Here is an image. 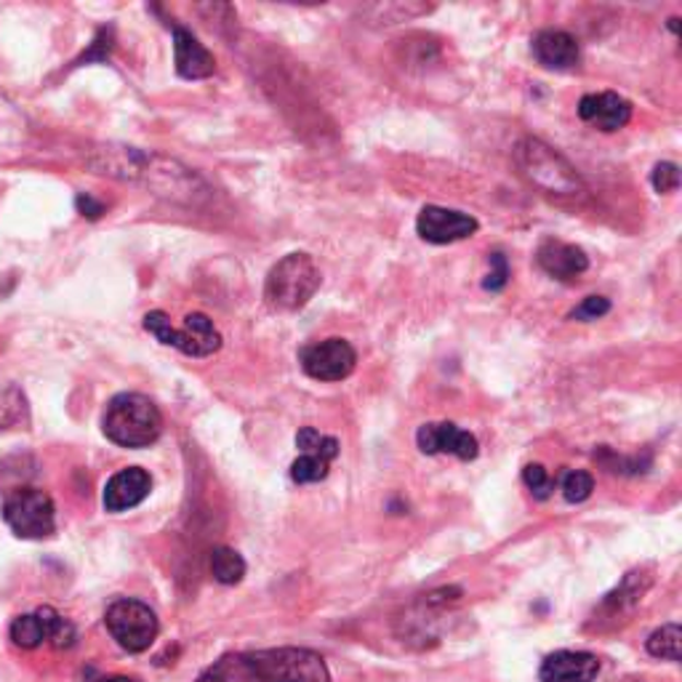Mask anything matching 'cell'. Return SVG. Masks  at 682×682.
Returning a JSON list of instances; mask_svg holds the SVG:
<instances>
[{"label":"cell","mask_w":682,"mask_h":682,"mask_svg":"<svg viewBox=\"0 0 682 682\" xmlns=\"http://www.w3.org/2000/svg\"><path fill=\"white\" fill-rule=\"evenodd\" d=\"M3 520L20 539H48L57 531V509L41 488H20L3 501Z\"/></svg>","instance_id":"cell-8"},{"label":"cell","mask_w":682,"mask_h":682,"mask_svg":"<svg viewBox=\"0 0 682 682\" xmlns=\"http://www.w3.org/2000/svg\"><path fill=\"white\" fill-rule=\"evenodd\" d=\"M600 674L598 656L583 650H557L546 656L539 678L542 682H594Z\"/></svg>","instance_id":"cell-16"},{"label":"cell","mask_w":682,"mask_h":682,"mask_svg":"<svg viewBox=\"0 0 682 682\" xmlns=\"http://www.w3.org/2000/svg\"><path fill=\"white\" fill-rule=\"evenodd\" d=\"M680 20H669V30H672V33H678L680 30V24H678Z\"/></svg>","instance_id":"cell-32"},{"label":"cell","mask_w":682,"mask_h":682,"mask_svg":"<svg viewBox=\"0 0 682 682\" xmlns=\"http://www.w3.org/2000/svg\"><path fill=\"white\" fill-rule=\"evenodd\" d=\"M416 442H419V451L427 453V456L451 453V456L462 459V462H472L477 456V451H481L475 435L451 421L424 424V427H419V432H416Z\"/></svg>","instance_id":"cell-12"},{"label":"cell","mask_w":682,"mask_h":682,"mask_svg":"<svg viewBox=\"0 0 682 682\" xmlns=\"http://www.w3.org/2000/svg\"><path fill=\"white\" fill-rule=\"evenodd\" d=\"M536 262H539V267L550 275V278L563 280V282L581 278V275L589 269V256L583 254V248H579V245L563 243V241H552V238L539 245Z\"/></svg>","instance_id":"cell-15"},{"label":"cell","mask_w":682,"mask_h":682,"mask_svg":"<svg viewBox=\"0 0 682 682\" xmlns=\"http://www.w3.org/2000/svg\"><path fill=\"white\" fill-rule=\"evenodd\" d=\"M522 483H525L528 490L542 501L550 499V494L555 490V481H552L550 472H546L542 464H528L525 470H522Z\"/></svg>","instance_id":"cell-25"},{"label":"cell","mask_w":682,"mask_h":682,"mask_svg":"<svg viewBox=\"0 0 682 682\" xmlns=\"http://www.w3.org/2000/svg\"><path fill=\"white\" fill-rule=\"evenodd\" d=\"M211 574L224 587H235L245 576V560L230 546H217L211 552Z\"/></svg>","instance_id":"cell-19"},{"label":"cell","mask_w":682,"mask_h":682,"mask_svg":"<svg viewBox=\"0 0 682 682\" xmlns=\"http://www.w3.org/2000/svg\"><path fill=\"white\" fill-rule=\"evenodd\" d=\"M100 682H139L137 678H123V674H118V678H104Z\"/></svg>","instance_id":"cell-31"},{"label":"cell","mask_w":682,"mask_h":682,"mask_svg":"<svg viewBox=\"0 0 682 682\" xmlns=\"http://www.w3.org/2000/svg\"><path fill=\"white\" fill-rule=\"evenodd\" d=\"M152 490V477L150 472L141 470V466H128V470H120L118 475H113L104 485V509L107 512H128V509L139 507L141 501L150 496Z\"/></svg>","instance_id":"cell-13"},{"label":"cell","mask_w":682,"mask_h":682,"mask_svg":"<svg viewBox=\"0 0 682 682\" xmlns=\"http://www.w3.org/2000/svg\"><path fill=\"white\" fill-rule=\"evenodd\" d=\"M102 429L120 448H147L163 432L161 408L139 392H120L107 403Z\"/></svg>","instance_id":"cell-2"},{"label":"cell","mask_w":682,"mask_h":682,"mask_svg":"<svg viewBox=\"0 0 682 682\" xmlns=\"http://www.w3.org/2000/svg\"><path fill=\"white\" fill-rule=\"evenodd\" d=\"M594 490V477L583 470H574L563 477V496L565 501L581 504L592 496Z\"/></svg>","instance_id":"cell-24"},{"label":"cell","mask_w":682,"mask_h":682,"mask_svg":"<svg viewBox=\"0 0 682 682\" xmlns=\"http://www.w3.org/2000/svg\"><path fill=\"white\" fill-rule=\"evenodd\" d=\"M22 414H24V397L20 386L0 379V429L20 421Z\"/></svg>","instance_id":"cell-23"},{"label":"cell","mask_w":682,"mask_h":682,"mask_svg":"<svg viewBox=\"0 0 682 682\" xmlns=\"http://www.w3.org/2000/svg\"><path fill=\"white\" fill-rule=\"evenodd\" d=\"M611 312V301L605 297H587L570 312V321H579V323H589V321H598V317L608 315Z\"/></svg>","instance_id":"cell-27"},{"label":"cell","mask_w":682,"mask_h":682,"mask_svg":"<svg viewBox=\"0 0 682 682\" xmlns=\"http://www.w3.org/2000/svg\"><path fill=\"white\" fill-rule=\"evenodd\" d=\"M481 230L475 217L464 211H453V208L442 206H424L419 219H416V232L421 241L432 245H448L472 238Z\"/></svg>","instance_id":"cell-11"},{"label":"cell","mask_w":682,"mask_h":682,"mask_svg":"<svg viewBox=\"0 0 682 682\" xmlns=\"http://www.w3.org/2000/svg\"><path fill=\"white\" fill-rule=\"evenodd\" d=\"M238 669L262 682H331L323 656L310 648H267L238 656Z\"/></svg>","instance_id":"cell-3"},{"label":"cell","mask_w":682,"mask_h":682,"mask_svg":"<svg viewBox=\"0 0 682 682\" xmlns=\"http://www.w3.org/2000/svg\"><path fill=\"white\" fill-rule=\"evenodd\" d=\"M78 211L89 219H100L104 213V206L91 198V195H78Z\"/></svg>","instance_id":"cell-29"},{"label":"cell","mask_w":682,"mask_h":682,"mask_svg":"<svg viewBox=\"0 0 682 682\" xmlns=\"http://www.w3.org/2000/svg\"><path fill=\"white\" fill-rule=\"evenodd\" d=\"M328 466L331 462H325L321 456H312V453H301L297 462L291 464V481L299 485H310V483H321L328 477Z\"/></svg>","instance_id":"cell-22"},{"label":"cell","mask_w":682,"mask_h":682,"mask_svg":"<svg viewBox=\"0 0 682 682\" xmlns=\"http://www.w3.org/2000/svg\"><path fill=\"white\" fill-rule=\"evenodd\" d=\"M650 184H654L656 193L669 195L680 187V165L678 163H656L654 174H650Z\"/></svg>","instance_id":"cell-26"},{"label":"cell","mask_w":682,"mask_h":682,"mask_svg":"<svg viewBox=\"0 0 682 682\" xmlns=\"http://www.w3.org/2000/svg\"><path fill=\"white\" fill-rule=\"evenodd\" d=\"M145 331L155 336L165 347H174L180 352L189 355V358H211L213 352L221 349V334L217 325L203 312H193L184 317L182 328L171 325V317L165 312L155 310L145 315Z\"/></svg>","instance_id":"cell-6"},{"label":"cell","mask_w":682,"mask_h":682,"mask_svg":"<svg viewBox=\"0 0 682 682\" xmlns=\"http://www.w3.org/2000/svg\"><path fill=\"white\" fill-rule=\"evenodd\" d=\"M579 118L598 131L613 134L624 128L632 120V102L624 96L613 94V91H602V94H587L579 102Z\"/></svg>","instance_id":"cell-14"},{"label":"cell","mask_w":682,"mask_h":682,"mask_svg":"<svg viewBox=\"0 0 682 682\" xmlns=\"http://www.w3.org/2000/svg\"><path fill=\"white\" fill-rule=\"evenodd\" d=\"M323 275L310 254H288L269 269L264 282V299L275 312H297L310 304L321 288Z\"/></svg>","instance_id":"cell-5"},{"label":"cell","mask_w":682,"mask_h":682,"mask_svg":"<svg viewBox=\"0 0 682 682\" xmlns=\"http://www.w3.org/2000/svg\"><path fill=\"white\" fill-rule=\"evenodd\" d=\"M515 163L520 174L525 176L533 187L544 189L546 195H560V198H574L583 193L581 176L557 150L542 139L525 137L515 147Z\"/></svg>","instance_id":"cell-4"},{"label":"cell","mask_w":682,"mask_h":682,"mask_svg":"<svg viewBox=\"0 0 682 682\" xmlns=\"http://www.w3.org/2000/svg\"><path fill=\"white\" fill-rule=\"evenodd\" d=\"M507 282H509L507 256H504L501 251H494V254H490V275L488 280H485V291H501Z\"/></svg>","instance_id":"cell-28"},{"label":"cell","mask_w":682,"mask_h":682,"mask_svg":"<svg viewBox=\"0 0 682 682\" xmlns=\"http://www.w3.org/2000/svg\"><path fill=\"white\" fill-rule=\"evenodd\" d=\"M297 448L301 453H312V456H321L325 462H334L339 456V440L321 435L312 427H304L297 435Z\"/></svg>","instance_id":"cell-21"},{"label":"cell","mask_w":682,"mask_h":682,"mask_svg":"<svg viewBox=\"0 0 682 682\" xmlns=\"http://www.w3.org/2000/svg\"><path fill=\"white\" fill-rule=\"evenodd\" d=\"M648 654L663 661L682 659V629L680 624H663L648 637Z\"/></svg>","instance_id":"cell-20"},{"label":"cell","mask_w":682,"mask_h":682,"mask_svg":"<svg viewBox=\"0 0 682 682\" xmlns=\"http://www.w3.org/2000/svg\"><path fill=\"white\" fill-rule=\"evenodd\" d=\"M174 59L176 72L187 81H203L217 72V59L189 30L174 24Z\"/></svg>","instance_id":"cell-17"},{"label":"cell","mask_w":682,"mask_h":682,"mask_svg":"<svg viewBox=\"0 0 682 682\" xmlns=\"http://www.w3.org/2000/svg\"><path fill=\"white\" fill-rule=\"evenodd\" d=\"M232 678H230V672H227V667H224V661H219L217 667H211L208 669L206 674H200L198 680L195 682H230Z\"/></svg>","instance_id":"cell-30"},{"label":"cell","mask_w":682,"mask_h":682,"mask_svg":"<svg viewBox=\"0 0 682 682\" xmlns=\"http://www.w3.org/2000/svg\"><path fill=\"white\" fill-rule=\"evenodd\" d=\"M301 371L315 382H342L358 366V352L347 339H323L307 344L299 352Z\"/></svg>","instance_id":"cell-10"},{"label":"cell","mask_w":682,"mask_h":682,"mask_svg":"<svg viewBox=\"0 0 682 682\" xmlns=\"http://www.w3.org/2000/svg\"><path fill=\"white\" fill-rule=\"evenodd\" d=\"M11 640L24 650L41 648L43 643H51L54 648H70L76 643V626L46 605L35 613L16 616L11 624Z\"/></svg>","instance_id":"cell-9"},{"label":"cell","mask_w":682,"mask_h":682,"mask_svg":"<svg viewBox=\"0 0 682 682\" xmlns=\"http://www.w3.org/2000/svg\"><path fill=\"white\" fill-rule=\"evenodd\" d=\"M104 624L113 640L128 654H145L161 632L155 611L147 602L131 598L115 600L104 613Z\"/></svg>","instance_id":"cell-7"},{"label":"cell","mask_w":682,"mask_h":682,"mask_svg":"<svg viewBox=\"0 0 682 682\" xmlns=\"http://www.w3.org/2000/svg\"><path fill=\"white\" fill-rule=\"evenodd\" d=\"M89 169L96 174L113 176V180L139 184L150 193L163 195L169 200L198 203L206 195V184L198 174L184 169L182 163L171 158L158 155L150 150H137V147L104 145L89 155Z\"/></svg>","instance_id":"cell-1"},{"label":"cell","mask_w":682,"mask_h":682,"mask_svg":"<svg viewBox=\"0 0 682 682\" xmlns=\"http://www.w3.org/2000/svg\"><path fill=\"white\" fill-rule=\"evenodd\" d=\"M533 57L546 70H574L581 59V48L574 35L563 30H542L533 38Z\"/></svg>","instance_id":"cell-18"}]
</instances>
